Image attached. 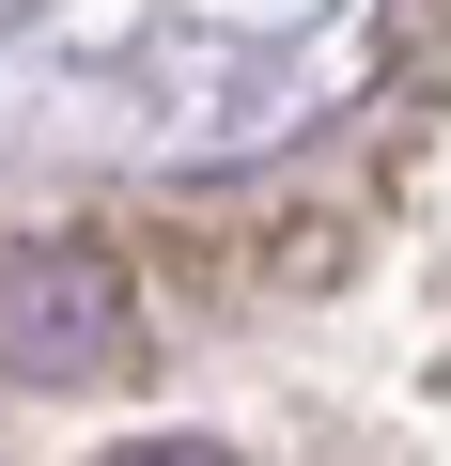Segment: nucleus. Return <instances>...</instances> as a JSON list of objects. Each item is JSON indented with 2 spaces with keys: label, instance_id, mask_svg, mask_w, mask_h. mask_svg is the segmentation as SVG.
<instances>
[{
  "label": "nucleus",
  "instance_id": "f257e3e1",
  "mask_svg": "<svg viewBox=\"0 0 451 466\" xmlns=\"http://www.w3.org/2000/svg\"><path fill=\"white\" fill-rule=\"evenodd\" d=\"M140 358V296L94 233H47V249H0V373L16 389H109Z\"/></svg>",
  "mask_w": 451,
  "mask_h": 466
},
{
  "label": "nucleus",
  "instance_id": "f03ea898",
  "mask_svg": "<svg viewBox=\"0 0 451 466\" xmlns=\"http://www.w3.org/2000/svg\"><path fill=\"white\" fill-rule=\"evenodd\" d=\"M94 466H234V451H202V435H125V451H94Z\"/></svg>",
  "mask_w": 451,
  "mask_h": 466
}]
</instances>
